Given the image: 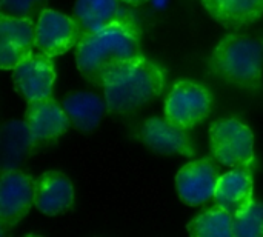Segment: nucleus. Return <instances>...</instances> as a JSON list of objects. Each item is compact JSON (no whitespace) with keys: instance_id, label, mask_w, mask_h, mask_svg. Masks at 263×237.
Listing matches in <instances>:
<instances>
[{"instance_id":"f257e3e1","label":"nucleus","mask_w":263,"mask_h":237,"mask_svg":"<svg viewBox=\"0 0 263 237\" xmlns=\"http://www.w3.org/2000/svg\"><path fill=\"white\" fill-rule=\"evenodd\" d=\"M142 56V31L136 20L112 23L83 35L76 46V63L86 82L102 86L106 72L120 62Z\"/></svg>"},{"instance_id":"f03ea898","label":"nucleus","mask_w":263,"mask_h":237,"mask_svg":"<svg viewBox=\"0 0 263 237\" xmlns=\"http://www.w3.org/2000/svg\"><path fill=\"white\" fill-rule=\"evenodd\" d=\"M102 88L109 113H131L162 94L165 71L142 54L112 66L106 72Z\"/></svg>"},{"instance_id":"7ed1b4c3","label":"nucleus","mask_w":263,"mask_h":237,"mask_svg":"<svg viewBox=\"0 0 263 237\" xmlns=\"http://www.w3.org/2000/svg\"><path fill=\"white\" fill-rule=\"evenodd\" d=\"M208 69L230 85L259 91L263 82V42L237 32L227 34L208 59Z\"/></svg>"},{"instance_id":"20e7f679","label":"nucleus","mask_w":263,"mask_h":237,"mask_svg":"<svg viewBox=\"0 0 263 237\" xmlns=\"http://www.w3.org/2000/svg\"><path fill=\"white\" fill-rule=\"evenodd\" d=\"M208 134L216 162L231 168L254 170V136L247 123L237 119H220L210 125Z\"/></svg>"},{"instance_id":"39448f33","label":"nucleus","mask_w":263,"mask_h":237,"mask_svg":"<svg viewBox=\"0 0 263 237\" xmlns=\"http://www.w3.org/2000/svg\"><path fill=\"white\" fill-rule=\"evenodd\" d=\"M211 106L213 97L203 85L193 80H180L166 97L165 117L183 130H191L208 117Z\"/></svg>"},{"instance_id":"423d86ee","label":"nucleus","mask_w":263,"mask_h":237,"mask_svg":"<svg viewBox=\"0 0 263 237\" xmlns=\"http://www.w3.org/2000/svg\"><path fill=\"white\" fill-rule=\"evenodd\" d=\"M35 202V179L11 168L2 171L0 179V234L23 221Z\"/></svg>"},{"instance_id":"0eeeda50","label":"nucleus","mask_w":263,"mask_h":237,"mask_svg":"<svg viewBox=\"0 0 263 237\" xmlns=\"http://www.w3.org/2000/svg\"><path fill=\"white\" fill-rule=\"evenodd\" d=\"M82 39V31L74 20L63 12L45 9L35 25V48L49 56H62L77 46Z\"/></svg>"},{"instance_id":"6e6552de","label":"nucleus","mask_w":263,"mask_h":237,"mask_svg":"<svg viewBox=\"0 0 263 237\" xmlns=\"http://www.w3.org/2000/svg\"><path fill=\"white\" fill-rule=\"evenodd\" d=\"M25 122L35 148L55 142L71 125L63 106H60L59 102L51 96L28 102Z\"/></svg>"},{"instance_id":"1a4fd4ad","label":"nucleus","mask_w":263,"mask_h":237,"mask_svg":"<svg viewBox=\"0 0 263 237\" xmlns=\"http://www.w3.org/2000/svg\"><path fill=\"white\" fill-rule=\"evenodd\" d=\"M220 176L213 159L203 157L186 163L176 176L179 197L190 207H197L214 199Z\"/></svg>"},{"instance_id":"9d476101","label":"nucleus","mask_w":263,"mask_h":237,"mask_svg":"<svg viewBox=\"0 0 263 237\" xmlns=\"http://www.w3.org/2000/svg\"><path fill=\"white\" fill-rule=\"evenodd\" d=\"M35 46L34 19L0 15V66L14 69L20 62L32 54Z\"/></svg>"},{"instance_id":"9b49d317","label":"nucleus","mask_w":263,"mask_h":237,"mask_svg":"<svg viewBox=\"0 0 263 237\" xmlns=\"http://www.w3.org/2000/svg\"><path fill=\"white\" fill-rule=\"evenodd\" d=\"M12 82L15 91L26 102L49 97L55 82L52 57L43 52L31 54L12 69Z\"/></svg>"},{"instance_id":"f8f14e48","label":"nucleus","mask_w":263,"mask_h":237,"mask_svg":"<svg viewBox=\"0 0 263 237\" xmlns=\"http://www.w3.org/2000/svg\"><path fill=\"white\" fill-rule=\"evenodd\" d=\"M186 131L188 130L171 123L166 117H151L143 122L139 137L149 150L159 154L193 157L196 156V147Z\"/></svg>"},{"instance_id":"ddd939ff","label":"nucleus","mask_w":263,"mask_h":237,"mask_svg":"<svg viewBox=\"0 0 263 237\" xmlns=\"http://www.w3.org/2000/svg\"><path fill=\"white\" fill-rule=\"evenodd\" d=\"M74 185L60 171H46L35 180L34 207L45 216L65 214L74 204Z\"/></svg>"},{"instance_id":"4468645a","label":"nucleus","mask_w":263,"mask_h":237,"mask_svg":"<svg viewBox=\"0 0 263 237\" xmlns=\"http://www.w3.org/2000/svg\"><path fill=\"white\" fill-rule=\"evenodd\" d=\"M253 171L251 168H233L220 176L214 193V202L234 217L245 213L253 204Z\"/></svg>"},{"instance_id":"2eb2a0df","label":"nucleus","mask_w":263,"mask_h":237,"mask_svg":"<svg viewBox=\"0 0 263 237\" xmlns=\"http://www.w3.org/2000/svg\"><path fill=\"white\" fill-rule=\"evenodd\" d=\"M122 0H76L72 17L77 22L82 37L99 32L100 29L136 17L120 6Z\"/></svg>"},{"instance_id":"dca6fc26","label":"nucleus","mask_w":263,"mask_h":237,"mask_svg":"<svg viewBox=\"0 0 263 237\" xmlns=\"http://www.w3.org/2000/svg\"><path fill=\"white\" fill-rule=\"evenodd\" d=\"M202 5L216 22L231 29L253 25L263 15V0H202Z\"/></svg>"},{"instance_id":"f3484780","label":"nucleus","mask_w":263,"mask_h":237,"mask_svg":"<svg viewBox=\"0 0 263 237\" xmlns=\"http://www.w3.org/2000/svg\"><path fill=\"white\" fill-rule=\"evenodd\" d=\"M62 106L66 111L71 125L82 133L94 131L108 111L106 100L94 93L85 91L68 94L63 99Z\"/></svg>"},{"instance_id":"a211bd4d","label":"nucleus","mask_w":263,"mask_h":237,"mask_svg":"<svg viewBox=\"0 0 263 237\" xmlns=\"http://www.w3.org/2000/svg\"><path fill=\"white\" fill-rule=\"evenodd\" d=\"M234 216L220 205L196 216L186 227L193 237H233Z\"/></svg>"},{"instance_id":"6ab92c4d","label":"nucleus","mask_w":263,"mask_h":237,"mask_svg":"<svg viewBox=\"0 0 263 237\" xmlns=\"http://www.w3.org/2000/svg\"><path fill=\"white\" fill-rule=\"evenodd\" d=\"M34 143L26 122H9L3 128V170H11L26 157L25 153L34 150Z\"/></svg>"},{"instance_id":"aec40b11","label":"nucleus","mask_w":263,"mask_h":237,"mask_svg":"<svg viewBox=\"0 0 263 237\" xmlns=\"http://www.w3.org/2000/svg\"><path fill=\"white\" fill-rule=\"evenodd\" d=\"M233 237H263V202L253 200L250 208L233 221Z\"/></svg>"},{"instance_id":"412c9836","label":"nucleus","mask_w":263,"mask_h":237,"mask_svg":"<svg viewBox=\"0 0 263 237\" xmlns=\"http://www.w3.org/2000/svg\"><path fill=\"white\" fill-rule=\"evenodd\" d=\"M48 0H0L3 14L22 19H34L46 9Z\"/></svg>"},{"instance_id":"4be33fe9","label":"nucleus","mask_w":263,"mask_h":237,"mask_svg":"<svg viewBox=\"0 0 263 237\" xmlns=\"http://www.w3.org/2000/svg\"><path fill=\"white\" fill-rule=\"evenodd\" d=\"M123 3H128V5H143L146 3L148 0H122Z\"/></svg>"}]
</instances>
